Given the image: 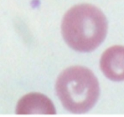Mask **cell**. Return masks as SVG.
<instances>
[{"instance_id": "2", "label": "cell", "mask_w": 124, "mask_h": 117, "mask_svg": "<svg viewBox=\"0 0 124 117\" xmlns=\"http://www.w3.org/2000/svg\"><path fill=\"white\" fill-rule=\"evenodd\" d=\"M56 92L66 110L76 113L89 111L99 96V84L91 70L83 67H72L58 76Z\"/></svg>"}, {"instance_id": "1", "label": "cell", "mask_w": 124, "mask_h": 117, "mask_svg": "<svg viewBox=\"0 0 124 117\" xmlns=\"http://www.w3.org/2000/svg\"><path fill=\"white\" fill-rule=\"evenodd\" d=\"M108 23L100 9L90 4L75 6L65 15L62 25L66 43L80 52H90L104 40Z\"/></svg>"}, {"instance_id": "3", "label": "cell", "mask_w": 124, "mask_h": 117, "mask_svg": "<svg viewBox=\"0 0 124 117\" xmlns=\"http://www.w3.org/2000/svg\"><path fill=\"white\" fill-rule=\"evenodd\" d=\"M101 68L109 79L124 81V46H114L105 51L101 57Z\"/></svg>"}, {"instance_id": "4", "label": "cell", "mask_w": 124, "mask_h": 117, "mask_svg": "<svg viewBox=\"0 0 124 117\" xmlns=\"http://www.w3.org/2000/svg\"><path fill=\"white\" fill-rule=\"evenodd\" d=\"M17 114H55L52 101L40 93H30L19 101L16 107Z\"/></svg>"}]
</instances>
